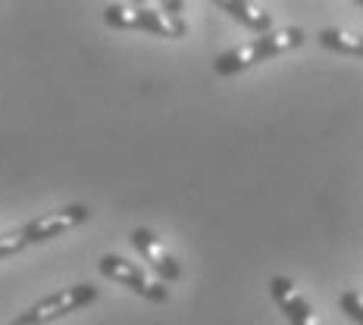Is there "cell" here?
<instances>
[{
  "mask_svg": "<svg viewBox=\"0 0 363 325\" xmlns=\"http://www.w3.org/2000/svg\"><path fill=\"white\" fill-rule=\"evenodd\" d=\"M320 47L335 50V54H347V57H363V35L345 32V28H323L316 35Z\"/></svg>",
  "mask_w": 363,
  "mask_h": 325,
  "instance_id": "9c48e42d",
  "label": "cell"
},
{
  "mask_svg": "<svg viewBox=\"0 0 363 325\" xmlns=\"http://www.w3.org/2000/svg\"><path fill=\"white\" fill-rule=\"evenodd\" d=\"M97 269H101L104 278L123 285V288H128L132 294H138V297H145V300L163 304V300L169 297V288H166L160 278H150L145 272V266H138V263L125 260V256H119V253H104L101 263H97Z\"/></svg>",
  "mask_w": 363,
  "mask_h": 325,
  "instance_id": "277c9868",
  "label": "cell"
},
{
  "mask_svg": "<svg viewBox=\"0 0 363 325\" xmlns=\"http://www.w3.org/2000/svg\"><path fill=\"white\" fill-rule=\"evenodd\" d=\"M338 307L345 309L347 319H354L357 325H363V297L357 291H345L342 297H338Z\"/></svg>",
  "mask_w": 363,
  "mask_h": 325,
  "instance_id": "8fae6325",
  "label": "cell"
},
{
  "mask_svg": "<svg viewBox=\"0 0 363 325\" xmlns=\"http://www.w3.org/2000/svg\"><path fill=\"white\" fill-rule=\"evenodd\" d=\"M132 244H135V251L145 256L147 266L157 272V278H160L163 285L179 282V278H182L179 260H176V256H172L169 251H166V244H163V241L157 238L150 229H135V232H132Z\"/></svg>",
  "mask_w": 363,
  "mask_h": 325,
  "instance_id": "8992f818",
  "label": "cell"
},
{
  "mask_svg": "<svg viewBox=\"0 0 363 325\" xmlns=\"http://www.w3.org/2000/svg\"><path fill=\"white\" fill-rule=\"evenodd\" d=\"M269 294H272V300H276V307L285 313L289 325H323L320 316H316L313 307H310V300L294 288L291 278L272 275L269 278Z\"/></svg>",
  "mask_w": 363,
  "mask_h": 325,
  "instance_id": "52a82bcc",
  "label": "cell"
},
{
  "mask_svg": "<svg viewBox=\"0 0 363 325\" xmlns=\"http://www.w3.org/2000/svg\"><path fill=\"white\" fill-rule=\"evenodd\" d=\"M26 235H22V229H13V232H4L0 235V260H6V256H16L26 251Z\"/></svg>",
  "mask_w": 363,
  "mask_h": 325,
  "instance_id": "30bf717a",
  "label": "cell"
},
{
  "mask_svg": "<svg viewBox=\"0 0 363 325\" xmlns=\"http://www.w3.org/2000/svg\"><path fill=\"white\" fill-rule=\"evenodd\" d=\"M91 219V207H85V203H69V207L57 210V213H44L32 219V222L22 225V235H26V244H44V241L50 238H60L66 235V232L79 229V225H85Z\"/></svg>",
  "mask_w": 363,
  "mask_h": 325,
  "instance_id": "5b68a950",
  "label": "cell"
},
{
  "mask_svg": "<svg viewBox=\"0 0 363 325\" xmlns=\"http://www.w3.org/2000/svg\"><path fill=\"white\" fill-rule=\"evenodd\" d=\"M219 10L229 13L235 22H241L245 28H251L257 35H269L272 32V13H267L263 6L247 4V0H219Z\"/></svg>",
  "mask_w": 363,
  "mask_h": 325,
  "instance_id": "ba28073f",
  "label": "cell"
},
{
  "mask_svg": "<svg viewBox=\"0 0 363 325\" xmlns=\"http://www.w3.org/2000/svg\"><path fill=\"white\" fill-rule=\"evenodd\" d=\"M160 10L169 13V16H179V13L185 10V4H179V0H172V4H169V0H166V4H160Z\"/></svg>",
  "mask_w": 363,
  "mask_h": 325,
  "instance_id": "7c38bea8",
  "label": "cell"
},
{
  "mask_svg": "<svg viewBox=\"0 0 363 325\" xmlns=\"http://www.w3.org/2000/svg\"><path fill=\"white\" fill-rule=\"evenodd\" d=\"M94 300H97V288H94V285L79 282V285H69V288L41 297L38 304L28 307L26 313H19L10 325H50L57 319H66L69 313H79L82 307L94 304Z\"/></svg>",
  "mask_w": 363,
  "mask_h": 325,
  "instance_id": "3957f363",
  "label": "cell"
},
{
  "mask_svg": "<svg viewBox=\"0 0 363 325\" xmlns=\"http://www.w3.org/2000/svg\"><path fill=\"white\" fill-rule=\"evenodd\" d=\"M104 22L119 32H150L160 38H185L188 22L182 16H169L160 6H141V4H107L104 6Z\"/></svg>",
  "mask_w": 363,
  "mask_h": 325,
  "instance_id": "7a4b0ae2",
  "label": "cell"
},
{
  "mask_svg": "<svg viewBox=\"0 0 363 325\" xmlns=\"http://www.w3.org/2000/svg\"><path fill=\"white\" fill-rule=\"evenodd\" d=\"M304 38H307L304 28H294V25L272 28L269 35H260V38H254V41L241 44V47H232V50H225V54H219L213 59V69H216V75H238L257 63H267L272 57L301 47Z\"/></svg>",
  "mask_w": 363,
  "mask_h": 325,
  "instance_id": "6da1fadb",
  "label": "cell"
}]
</instances>
